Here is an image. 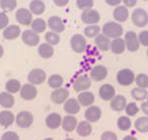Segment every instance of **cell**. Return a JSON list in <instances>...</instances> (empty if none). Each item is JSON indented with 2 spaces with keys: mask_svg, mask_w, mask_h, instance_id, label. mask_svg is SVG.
<instances>
[{
  "mask_svg": "<svg viewBox=\"0 0 148 140\" xmlns=\"http://www.w3.org/2000/svg\"><path fill=\"white\" fill-rule=\"evenodd\" d=\"M101 32V29L98 25H88L84 29V34L88 38H96Z\"/></svg>",
  "mask_w": 148,
  "mask_h": 140,
  "instance_id": "cell-37",
  "label": "cell"
},
{
  "mask_svg": "<svg viewBox=\"0 0 148 140\" xmlns=\"http://www.w3.org/2000/svg\"><path fill=\"white\" fill-rule=\"evenodd\" d=\"M47 79V74L42 69L40 68H36L30 71L28 75V81L30 84L33 85H40L44 83Z\"/></svg>",
  "mask_w": 148,
  "mask_h": 140,
  "instance_id": "cell-8",
  "label": "cell"
},
{
  "mask_svg": "<svg viewBox=\"0 0 148 140\" xmlns=\"http://www.w3.org/2000/svg\"><path fill=\"white\" fill-rule=\"evenodd\" d=\"M131 96H132V98L134 99L135 101H144L148 97V92L146 89L136 87V88H134V89H132V91H131Z\"/></svg>",
  "mask_w": 148,
  "mask_h": 140,
  "instance_id": "cell-35",
  "label": "cell"
},
{
  "mask_svg": "<svg viewBox=\"0 0 148 140\" xmlns=\"http://www.w3.org/2000/svg\"><path fill=\"white\" fill-rule=\"evenodd\" d=\"M3 54H4V49H3V46L0 44V58L3 56Z\"/></svg>",
  "mask_w": 148,
  "mask_h": 140,
  "instance_id": "cell-53",
  "label": "cell"
},
{
  "mask_svg": "<svg viewBox=\"0 0 148 140\" xmlns=\"http://www.w3.org/2000/svg\"><path fill=\"white\" fill-rule=\"evenodd\" d=\"M5 88H6V91L10 94H15V93H18L19 91L21 90V83L19 80L17 79H10L9 81H7L6 85H5Z\"/></svg>",
  "mask_w": 148,
  "mask_h": 140,
  "instance_id": "cell-33",
  "label": "cell"
},
{
  "mask_svg": "<svg viewBox=\"0 0 148 140\" xmlns=\"http://www.w3.org/2000/svg\"><path fill=\"white\" fill-rule=\"evenodd\" d=\"M147 103H148V97H147Z\"/></svg>",
  "mask_w": 148,
  "mask_h": 140,
  "instance_id": "cell-57",
  "label": "cell"
},
{
  "mask_svg": "<svg viewBox=\"0 0 148 140\" xmlns=\"http://www.w3.org/2000/svg\"><path fill=\"white\" fill-rule=\"evenodd\" d=\"M123 33V29L119 23L108 22L102 28V34H104L109 39H116L121 38Z\"/></svg>",
  "mask_w": 148,
  "mask_h": 140,
  "instance_id": "cell-1",
  "label": "cell"
},
{
  "mask_svg": "<svg viewBox=\"0 0 148 140\" xmlns=\"http://www.w3.org/2000/svg\"><path fill=\"white\" fill-rule=\"evenodd\" d=\"M114 19L116 21V22H120V23H123L127 20L128 18V10H127V7L125 6H116L114 10L113 13Z\"/></svg>",
  "mask_w": 148,
  "mask_h": 140,
  "instance_id": "cell-21",
  "label": "cell"
},
{
  "mask_svg": "<svg viewBox=\"0 0 148 140\" xmlns=\"http://www.w3.org/2000/svg\"><path fill=\"white\" fill-rule=\"evenodd\" d=\"M116 80H118L119 84L121 85V86H130L134 82L135 75L132 70L128 69V68H125V69H121L118 72Z\"/></svg>",
  "mask_w": 148,
  "mask_h": 140,
  "instance_id": "cell-3",
  "label": "cell"
},
{
  "mask_svg": "<svg viewBox=\"0 0 148 140\" xmlns=\"http://www.w3.org/2000/svg\"><path fill=\"white\" fill-rule=\"evenodd\" d=\"M108 76V69L104 65H97L94 68H92L90 77L94 81H103L105 78Z\"/></svg>",
  "mask_w": 148,
  "mask_h": 140,
  "instance_id": "cell-16",
  "label": "cell"
},
{
  "mask_svg": "<svg viewBox=\"0 0 148 140\" xmlns=\"http://www.w3.org/2000/svg\"><path fill=\"white\" fill-rule=\"evenodd\" d=\"M123 40H125V47L130 53H135L139 49L140 42L139 40H138V36L133 31H128L125 34Z\"/></svg>",
  "mask_w": 148,
  "mask_h": 140,
  "instance_id": "cell-4",
  "label": "cell"
},
{
  "mask_svg": "<svg viewBox=\"0 0 148 140\" xmlns=\"http://www.w3.org/2000/svg\"><path fill=\"white\" fill-rule=\"evenodd\" d=\"M99 96L103 101H111L116 96V89L111 84H104L99 90Z\"/></svg>",
  "mask_w": 148,
  "mask_h": 140,
  "instance_id": "cell-15",
  "label": "cell"
},
{
  "mask_svg": "<svg viewBox=\"0 0 148 140\" xmlns=\"http://www.w3.org/2000/svg\"><path fill=\"white\" fill-rule=\"evenodd\" d=\"M95 42L96 46L100 51H107L111 47V40L108 37H106L104 34H99L95 38Z\"/></svg>",
  "mask_w": 148,
  "mask_h": 140,
  "instance_id": "cell-24",
  "label": "cell"
},
{
  "mask_svg": "<svg viewBox=\"0 0 148 140\" xmlns=\"http://www.w3.org/2000/svg\"><path fill=\"white\" fill-rule=\"evenodd\" d=\"M123 140H137V138L134 136H132V135H127V136L123 137Z\"/></svg>",
  "mask_w": 148,
  "mask_h": 140,
  "instance_id": "cell-52",
  "label": "cell"
},
{
  "mask_svg": "<svg viewBox=\"0 0 148 140\" xmlns=\"http://www.w3.org/2000/svg\"><path fill=\"white\" fill-rule=\"evenodd\" d=\"M15 104V99L13 95L8 92L0 93V106L4 109H11Z\"/></svg>",
  "mask_w": 148,
  "mask_h": 140,
  "instance_id": "cell-29",
  "label": "cell"
},
{
  "mask_svg": "<svg viewBox=\"0 0 148 140\" xmlns=\"http://www.w3.org/2000/svg\"><path fill=\"white\" fill-rule=\"evenodd\" d=\"M22 41L28 46H35L40 42V37L33 30H26L22 34Z\"/></svg>",
  "mask_w": 148,
  "mask_h": 140,
  "instance_id": "cell-12",
  "label": "cell"
},
{
  "mask_svg": "<svg viewBox=\"0 0 148 140\" xmlns=\"http://www.w3.org/2000/svg\"><path fill=\"white\" fill-rule=\"evenodd\" d=\"M70 46L71 48L73 49L75 53H84L87 48V41L82 35L76 34L72 36L70 40Z\"/></svg>",
  "mask_w": 148,
  "mask_h": 140,
  "instance_id": "cell-6",
  "label": "cell"
},
{
  "mask_svg": "<svg viewBox=\"0 0 148 140\" xmlns=\"http://www.w3.org/2000/svg\"><path fill=\"white\" fill-rule=\"evenodd\" d=\"M61 117L56 113H51L46 118V124L51 129H57L61 125Z\"/></svg>",
  "mask_w": 148,
  "mask_h": 140,
  "instance_id": "cell-20",
  "label": "cell"
},
{
  "mask_svg": "<svg viewBox=\"0 0 148 140\" xmlns=\"http://www.w3.org/2000/svg\"><path fill=\"white\" fill-rule=\"evenodd\" d=\"M47 26L49 27L52 32L54 33H62L64 29H65V26H64L63 21L61 20V18L57 17V16H52L47 21Z\"/></svg>",
  "mask_w": 148,
  "mask_h": 140,
  "instance_id": "cell-17",
  "label": "cell"
},
{
  "mask_svg": "<svg viewBox=\"0 0 148 140\" xmlns=\"http://www.w3.org/2000/svg\"><path fill=\"white\" fill-rule=\"evenodd\" d=\"M141 111H143V113H144L146 117H148V103H147V102H144V103H142Z\"/></svg>",
  "mask_w": 148,
  "mask_h": 140,
  "instance_id": "cell-51",
  "label": "cell"
},
{
  "mask_svg": "<svg viewBox=\"0 0 148 140\" xmlns=\"http://www.w3.org/2000/svg\"><path fill=\"white\" fill-rule=\"evenodd\" d=\"M76 4H77L78 8L85 11L88 9H92L93 5H94V1L93 0H77Z\"/></svg>",
  "mask_w": 148,
  "mask_h": 140,
  "instance_id": "cell-43",
  "label": "cell"
},
{
  "mask_svg": "<svg viewBox=\"0 0 148 140\" xmlns=\"http://www.w3.org/2000/svg\"><path fill=\"white\" fill-rule=\"evenodd\" d=\"M144 1H148V0H144Z\"/></svg>",
  "mask_w": 148,
  "mask_h": 140,
  "instance_id": "cell-58",
  "label": "cell"
},
{
  "mask_svg": "<svg viewBox=\"0 0 148 140\" xmlns=\"http://www.w3.org/2000/svg\"><path fill=\"white\" fill-rule=\"evenodd\" d=\"M30 11L35 15H42L46 10V5L42 0H33L30 3Z\"/></svg>",
  "mask_w": 148,
  "mask_h": 140,
  "instance_id": "cell-30",
  "label": "cell"
},
{
  "mask_svg": "<svg viewBox=\"0 0 148 140\" xmlns=\"http://www.w3.org/2000/svg\"><path fill=\"white\" fill-rule=\"evenodd\" d=\"M77 133L81 137H87L92 133V125L88 120H83L77 124Z\"/></svg>",
  "mask_w": 148,
  "mask_h": 140,
  "instance_id": "cell-28",
  "label": "cell"
},
{
  "mask_svg": "<svg viewBox=\"0 0 148 140\" xmlns=\"http://www.w3.org/2000/svg\"><path fill=\"white\" fill-rule=\"evenodd\" d=\"M54 4H56V6L58 7H64L66 6L68 4L69 0H53Z\"/></svg>",
  "mask_w": 148,
  "mask_h": 140,
  "instance_id": "cell-49",
  "label": "cell"
},
{
  "mask_svg": "<svg viewBox=\"0 0 148 140\" xmlns=\"http://www.w3.org/2000/svg\"><path fill=\"white\" fill-rule=\"evenodd\" d=\"M15 120V115L10 111H2L0 113V125L3 127H9L13 124Z\"/></svg>",
  "mask_w": 148,
  "mask_h": 140,
  "instance_id": "cell-23",
  "label": "cell"
},
{
  "mask_svg": "<svg viewBox=\"0 0 148 140\" xmlns=\"http://www.w3.org/2000/svg\"><path fill=\"white\" fill-rule=\"evenodd\" d=\"M16 20L18 21L21 25L28 26L31 25L33 22V14L30 10L26 8H20L16 12Z\"/></svg>",
  "mask_w": 148,
  "mask_h": 140,
  "instance_id": "cell-13",
  "label": "cell"
},
{
  "mask_svg": "<svg viewBox=\"0 0 148 140\" xmlns=\"http://www.w3.org/2000/svg\"><path fill=\"white\" fill-rule=\"evenodd\" d=\"M125 7H134L137 4V0H123Z\"/></svg>",
  "mask_w": 148,
  "mask_h": 140,
  "instance_id": "cell-48",
  "label": "cell"
},
{
  "mask_svg": "<svg viewBox=\"0 0 148 140\" xmlns=\"http://www.w3.org/2000/svg\"><path fill=\"white\" fill-rule=\"evenodd\" d=\"M125 111L127 115H130V117H134L135 115L138 113V111H139V108H138L134 102H132V103H130L126 105Z\"/></svg>",
  "mask_w": 148,
  "mask_h": 140,
  "instance_id": "cell-42",
  "label": "cell"
},
{
  "mask_svg": "<svg viewBox=\"0 0 148 140\" xmlns=\"http://www.w3.org/2000/svg\"><path fill=\"white\" fill-rule=\"evenodd\" d=\"M69 97V91L65 88H58L54 89L51 94V100L56 105H60L62 103H65V101Z\"/></svg>",
  "mask_w": 148,
  "mask_h": 140,
  "instance_id": "cell-10",
  "label": "cell"
},
{
  "mask_svg": "<svg viewBox=\"0 0 148 140\" xmlns=\"http://www.w3.org/2000/svg\"><path fill=\"white\" fill-rule=\"evenodd\" d=\"M138 40H139L140 44L144 46H148V31H142L138 35Z\"/></svg>",
  "mask_w": 148,
  "mask_h": 140,
  "instance_id": "cell-46",
  "label": "cell"
},
{
  "mask_svg": "<svg viewBox=\"0 0 148 140\" xmlns=\"http://www.w3.org/2000/svg\"><path fill=\"white\" fill-rule=\"evenodd\" d=\"M131 20L138 28H143L148 24V14L142 8H137L131 14Z\"/></svg>",
  "mask_w": 148,
  "mask_h": 140,
  "instance_id": "cell-2",
  "label": "cell"
},
{
  "mask_svg": "<svg viewBox=\"0 0 148 140\" xmlns=\"http://www.w3.org/2000/svg\"><path fill=\"white\" fill-rule=\"evenodd\" d=\"M31 26H32V30L34 31L35 33L40 34V33H42L44 31H46L47 23L44 19L37 18V19H35V20H33Z\"/></svg>",
  "mask_w": 148,
  "mask_h": 140,
  "instance_id": "cell-34",
  "label": "cell"
},
{
  "mask_svg": "<svg viewBox=\"0 0 148 140\" xmlns=\"http://www.w3.org/2000/svg\"><path fill=\"white\" fill-rule=\"evenodd\" d=\"M45 140H53V139H52V138H46Z\"/></svg>",
  "mask_w": 148,
  "mask_h": 140,
  "instance_id": "cell-55",
  "label": "cell"
},
{
  "mask_svg": "<svg viewBox=\"0 0 148 140\" xmlns=\"http://www.w3.org/2000/svg\"><path fill=\"white\" fill-rule=\"evenodd\" d=\"M101 109L97 106H90L85 111V118L89 122H96L101 118Z\"/></svg>",
  "mask_w": 148,
  "mask_h": 140,
  "instance_id": "cell-14",
  "label": "cell"
},
{
  "mask_svg": "<svg viewBox=\"0 0 148 140\" xmlns=\"http://www.w3.org/2000/svg\"><path fill=\"white\" fill-rule=\"evenodd\" d=\"M38 51H39V54L40 57L42 58H51L52 55H53V47H52L51 44H47V42H45V44H42L38 48Z\"/></svg>",
  "mask_w": 148,
  "mask_h": 140,
  "instance_id": "cell-31",
  "label": "cell"
},
{
  "mask_svg": "<svg viewBox=\"0 0 148 140\" xmlns=\"http://www.w3.org/2000/svg\"><path fill=\"white\" fill-rule=\"evenodd\" d=\"M126 105V99L121 95H118L114 96L113 99L111 100V108L112 110L114 111H121L125 109Z\"/></svg>",
  "mask_w": 148,
  "mask_h": 140,
  "instance_id": "cell-19",
  "label": "cell"
},
{
  "mask_svg": "<svg viewBox=\"0 0 148 140\" xmlns=\"http://www.w3.org/2000/svg\"><path fill=\"white\" fill-rule=\"evenodd\" d=\"M91 78L87 75H80L75 79L73 82V89L76 92H84L87 91L90 87H91Z\"/></svg>",
  "mask_w": 148,
  "mask_h": 140,
  "instance_id": "cell-7",
  "label": "cell"
},
{
  "mask_svg": "<svg viewBox=\"0 0 148 140\" xmlns=\"http://www.w3.org/2000/svg\"><path fill=\"white\" fill-rule=\"evenodd\" d=\"M63 84V78L58 74H52L49 78V86L52 89H58L61 88Z\"/></svg>",
  "mask_w": 148,
  "mask_h": 140,
  "instance_id": "cell-36",
  "label": "cell"
},
{
  "mask_svg": "<svg viewBox=\"0 0 148 140\" xmlns=\"http://www.w3.org/2000/svg\"><path fill=\"white\" fill-rule=\"evenodd\" d=\"M77 100L82 107H90L94 104L95 97L91 92L84 91V92H81V93L78 95Z\"/></svg>",
  "mask_w": 148,
  "mask_h": 140,
  "instance_id": "cell-25",
  "label": "cell"
},
{
  "mask_svg": "<svg viewBox=\"0 0 148 140\" xmlns=\"http://www.w3.org/2000/svg\"><path fill=\"white\" fill-rule=\"evenodd\" d=\"M118 127L121 131H126L131 127V120L127 117H121L118 120Z\"/></svg>",
  "mask_w": 148,
  "mask_h": 140,
  "instance_id": "cell-38",
  "label": "cell"
},
{
  "mask_svg": "<svg viewBox=\"0 0 148 140\" xmlns=\"http://www.w3.org/2000/svg\"><path fill=\"white\" fill-rule=\"evenodd\" d=\"M101 140H118V136L113 131H105L102 134Z\"/></svg>",
  "mask_w": 148,
  "mask_h": 140,
  "instance_id": "cell-47",
  "label": "cell"
},
{
  "mask_svg": "<svg viewBox=\"0 0 148 140\" xmlns=\"http://www.w3.org/2000/svg\"><path fill=\"white\" fill-rule=\"evenodd\" d=\"M135 83H136L137 87L143 88V89H147L148 88V76L144 73H140L135 77Z\"/></svg>",
  "mask_w": 148,
  "mask_h": 140,
  "instance_id": "cell-41",
  "label": "cell"
},
{
  "mask_svg": "<svg viewBox=\"0 0 148 140\" xmlns=\"http://www.w3.org/2000/svg\"><path fill=\"white\" fill-rule=\"evenodd\" d=\"M100 14L99 12L94 10V9H88V10L83 11L82 15H81V20L86 25H96L99 22Z\"/></svg>",
  "mask_w": 148,
  "mask_h": 140,
  "instance_id": "cell-9",
  "label": "cell"
},
{
  "mask_svg": "<svg viewBox=\"0 0 148 140\" xmlns=\"http://www.w3.org/2000/svg\"><path fill=\"white\" fill-rule=\"evenodd\" d=\"M21 98L25 101H32L38 95V90L33 84H25L20 90Z\"/></svg>",
  "mask_w": 148,
  "mask_h": 140,
  "instance_id": "cell-11",
  "label": "cell"
},
{
  "mask_svg": "<svg viewBox=\"0 0 148 140\" xmlns=\"http://www.w3.org/2000/svg\"><path fill=\"white\" fill-rule=\"evenodd\" d=\"M9 23V18L4 12H0V30L5 29L6 27H8Z\"/></svg>",
  "mask_w": 148,
  "mask_h": 140,
  "instance_id": "cell-45",
  "label": "cell"
},
{
  "mask_svg": "<svg viewBox=\"0 0 148 140\" xmlns=\"http://www.w3.org/2000/svg\"><path fill=\"white\" fill-rule=\"evenodd\" d=\"M77 120L72 115H68L66 117H64L62 122H61V126H62L63 130H65L67 132L73 131L77 127Z\"/></svg>",
  "mask_w": 148,
  "mask_h": 140,
  "instance_id": "cell-22",
  "label": "cell"
},
{
  "mask_svg": "<svg viewBox=\"0 0 148 140\" xmlns=\"http://www.w3.org/2000/svg\"><path fill=\"white\" fill-rule=\"evenodd\" d=\"M134 127L137 131L141 133H147L148 132V117H138L134 122Z\"/></svg>",
  "mask_w": 148,
  "mask_h": 140,
  "instance_id": "cell-32",
  "label": "cell"
},
{
  "mask_svg": "<svg viewBox=\"0 0 148 140\" xmlns=\"http://www.w3.org/2000/svg\"><path fill=\"white\" fill-rule=\"evenodd\" d=\"M64 140H74V139H72V138H66V139H64Z\"/></svg>",
  "mask_w": 148,
  "mask_h": 140,
  "instance_id": "cell-54",
  "label": "cell"
},
{
  "mask_svg": "<svg viewBox=\"0 0 148 140\" xmlns=\"http://www.w3.org/2000/svg\"><path fill=\"white\" fill-rule=\"evenodd\" d=\"M21 34V29L17 25H11L5 28V30L3 31V37L6 40H15L20 36Z\"/></svg>",
  "mask_w": 148,
  "mask_h": 140,
  "instance_id": "cell-26",
  "label": "cell"
},
{
  "mask_svg": "<svg viewBox=\"0 0 148 140\" xmlns=\"http://www.w3.org/2000/svg\"><path fill=\"white\" fill-rule=\"evenodd\" d=\"M1 140H20V137L16 132L7 131L1 136Z\"/></svg>",
  "mask_w": 148,
  "mask_h": 140,
  "instance_id": "cell-44",
  "label": "cell"
},
{
  "mask_svg": "<svg viewBox=\"0 0 148 140\" xmlns=\"http://www.w3.org/2000/svg\"><path fill=\"white\" fill-rule=\"evenodd\" d=\"M147 56H148V49H147Z\"/></svg>",
  "mask_w": 148,
  "mask_h": 140,
  "instance_id": "cell-56",
  "label": "cell"
},
{
  "mask_svg": "<svg viewBox=\"0 0 148 140\" xmlns=\"http://www.w3.org/2000/svg\"><path fill=\"white\" fill-rule=\"evenodd\" d=\"M105 1L110 6H119L123 0H105Z\"/></svg>",
  "mask_w": 148,
  "mask_h": 140,
  "instance_id": "cell-50",
  "label": "cell"
},
{
  "mask_svg": "<svg viewBox=\"0 0 148 140\" xmlns=\"http://www.w3.org/2000/svg\"><path fill=\"white\" fill-rule=\"evenodd\" d=\"M45 39L47 44H49L51 46H56V44H58L60 42V38L57 33H54V32H47L46 36H45Z\"/></svg>",
  "mask_w": 148,
  "mask_h": 140,
  "instance_id": "cell-40",
  "label": "cell"
},
{
  "mask_svg": "<svg viewBox=\"0 0 148 140\" xmlns=\"http://www.w3.org/2000/svg\"><path fill=\"white\" fill-rule=\"evenodd\" d=\"M125 48L126 47H125V40L121 39V38H116V39H114L111 42V47H110V49L114 54H121L125 51Z\"/></svg>",
  "mask_w": 148,
  "mask_h": 140,
  "instance_id": "cell-27",
  "label": "cell"
},
{
  "mask_svg": "<svg viewBox=\"0 0 148 140\" xmlns=\"http://www.w3.org/2000/svg\"><path fill=\"white\" fill-rule=\"evenodd\" d=\"M0 7L3 11H13L17 7L16 0H0Z\"/></svg>",
  "mask_w": 148,
  "mask_h": 140,
  "instance_id": "cell-39",
  "label": "cell"
},
{
  "mask_svg": "<svg viewBox=\"0 0 148 140\" xmlns=\"http://www.w3.org/2000/svg\"><path fill=\"white\" fill-rule=\"evenodd\" d=\"M81 108V105L78 102V100L71 98V99H67L64 103L63 109L68 115H76V113H79Z\"/></svg>",
  "mask_w": 148,
  "mask_h": 140,
  "instance_id": "cell-18",
  "label": "cell"
},
{
  "mask_svg": "<svg viewBox=\"0 0 148 140\" xmlns=\"http://www.w3.org/2000/svg\"><path fill=\"white\" fill-rule=\"evenodd\" d=\"M15 120L19 127H21V128H28L34 122V115L30 111H23L18 113L17 117H15Z\"/></svg>",
  "mask_w": 148,
  "mask_h": 140,
  "instance_id": "cell-5",
  "label": "cell"
}]
</instances>
